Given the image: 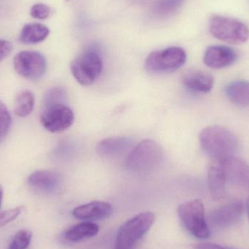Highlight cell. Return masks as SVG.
Returning a JSON list of instances; mask_svg holds the SVG:
<instances>
[{"instance_id": "1", "label": "cell", "mask_w": 249, "mask_h": 249, "mask_svg": "<svg viewBox=\"0 0 249 249\" xmlns=\"http://www.w3.org/2000/svg\"><path fill=\"white\" fill-rule=\"evenodd\" d=\"M203 152L212 160H228L235 157L239 142L235 133L220 125L204 127L199 136Z\"/></svg>"}, {"instance_id": "2", "label": "cell", "mask_w": 249, "mask_h": 249, "mask_svg": "<svg viewBox=\"0 0 249 249\" xmlns=\"http://www.w3.org/2000/svg\"><path fill=\"white\" fill-rule=\"evenodd\" d=\"M163 155V149L157 142L145 139L139 142L129 154L126 168L137 174L152 171L160 164Z\"/></svg>"}, {"instance_id": "3", "label": "cell", "mask_w": 249, "mask_h": 249, "mask_svg": "<svg viewBox=\"0 0 249 249\" xmlns=\"http://www.w3.org/2000/svg\"><path fill=\"white\" fill-rule=\"evenodd\" d=\"M155 214L142 212L124 222L118 231L114 249H133L155 222Z\"/></svg>"}, {"instance_id": "4", "label": "cell", "mask_w": 249, "mask_h": 249, "mask_svg": "<svg viewBox=\"0 0 249 249\" xmlns=\"http://www.w3.org/2000/svg\"><path fill=\"white\" fill-rule=\"evenodd\" d=\"M177 213L185 229L193 236L207 239L210 231L206 222L204 206L200 200H194L179 205Z\"/></svg>"}, {"instance_id": "5", "label": "cell", "mask_w": 249, "mask_h": 249, "mask_svg": "<svg viewBox=\"0 0 249 249\" xmlns=\"http://www.w3.org/2000/svg\"><path fill=\"white\" fill-rule=\"evenodd\" d=\"M209 30L216 39L233 45L244 43L249 38V28L244 23L224 16L212 17L209 23Z\"/></svg>"}, {"instance_id": "6", "label": "cell", "mask_w": 249, "mask_h": 249, "mask_svg": "<svg viewBox=\"0 0 249 249\" xmlns=\"http://www.w3.org/2000/svg\"><path fill=\"white\" fill-rule=\"evenodd\" d=\"M103 61L96 51L88 50L76 57L71 64V71L82 86L93 84L102 74Z\"/></svg>"}, {"instance_id": "7", "label": "cell", "mask_w": 249, "mask_h": 249, "mask_svg": "<svg viewBox=\"0 0 249 249\" xmlns=\"http://www.w3.org/2000/svg\"><path fill=\"white\" fill-rule=\"evenodd\" d=\"M187 61V54L182 48L170 47L161 51H153L146 59L145 67L149 72H172L181 68Z\"/></svg>"}, {"instance_id": "8", "label": "cell", "mask_w": 249, "mask_h": 249, "mask_svg": "<svg viewBox=\"0 0 249 249\" xmlns=\"http://www.w3.org/2000/svg\"><path fill=\"white\" fill-rule=\"evenodd\" d=\"M13 66L18 74L30 80H38L46 71L45 56L36 51H21L15 55Z\"/></svg>"}, {"instance_id": "9", "label": "cell", "mask_w": 249, "mask_h": 249, "mask_svg": "<svg viewBox=\"0 0 249 249\" xmlns=\"http://www.w3.org/2000/svg\"><path fill=\"white\" fill-rule=\"evenodd\" d=\"M74 121V112L65 104L45 107L40 118L41 124L51 133L67 130L72 125Z\"/></svg>"}, {"instance_id": "10", "label": "cell", "mask_w": 249, "mask_h": 249, "mask_svg": "<svg viewBox=\"0 0 249 249\" xmlns=\"http://www.w3.org/2000/svg\"><path fill=\"white\" fill-rule=\"evenodd\" d=\"M244 212L242 202L228 203L212 211L209 216V222L216 229H225L236 224L242 217Z\"/></svg>"}, {"instance_id": "11", "label": "cell", "mask_w": 249, "mask_h": 249, "mask_svg": "<svg viewBox=\"0 0 249 249\" xmlns=\"http://www.w3.org/2000/svg\"><path fill=\"white\" fill-rule=\"evenodd\" d=\"M226 160H212L208 168V184L212 199L219 201L226 194Z\"/></svg>"}, {"instance_id": "12", "label": "cell", "mask_w": 249, "mask_h": 249, "mask_svg": "<svg viewBox=\"0 0 249 249\" xmlns=\"http://www.w3.org/2000/svg\"><path fill=\"white\" fill-rule=\"evenodd\" d=\"M237 58L238 55L232 48L223 45H213L206 50L203 61L207 67L219 70L232 65Z\"/></svg>"}, {"instance_id": "13", "label": "cell", "mask_w": 249, "mask_h": 249, "mask_svg": "<svg viewBox=\"0 0 249 249\" xmlns=\"http://www.w3.org/2000/svg\"><path fill=\"white\" fill-rule=\"evenodd\" d=\"M61 182V174L52 171H36L28 178L29 185L35 191L44 194L55 192Z\"/></svg>"}, {"instance_id": "14", "label": "cell", "mask_w": 249, "mask_h": 249, "mask_svg": "<svg viewBox=\"0 0 249 249\" xmlns=\"http://www.w3.org/2000/svg\"><path fill=\"white\" fill-rule=\"evenodd\" d=\"M113 212L110 203L103 201H92L82 205L73 210L74 217L81 220L91 221L106 219Z\"/></svg>"}, {"instance_id": "15", "label": "cell", "mask_w": 249, "mask_h": 249, "mask_svg": "<svg viewBox=\"0 0 249 249\" xmlns=\"http://www.w3.org/2000/svg\"><path fill=\"white\" fill-rule=\"evenodd\" d=\"M133 145V140L128 137L107 138L98 143L96 152L102 158H118L125 153Z\"/></svg>"}, {"instance_id": "16", "label": "cell", "mask_w": 249, "mask_h": 249, "mask_svg": "<svg viewBox=\"0 0 249 249\" xmlns=\"http://www.w3.org/2000/svg\"><path fill=\"white\" fill-rule=\"evenodd\" d=\"M182 83L186 89L196 93H209L213 89L214 79L206 71L192 70L187 71L182 77Z\"/></svg>"}, {"instance_id": "17", "label": "cell", "mask_w": 249, "mask_h": 249, "mask_svg": "<svg viewBox=\"0 0 249 249\" xmlns=\"http://www.w3.org/2000/svg\"><path fill=\"white\" fill-rule=\"evenodd\" d=\"M225 95L230 102L241 107L249 106V82L235 80L225 87Z\"/></svg>"}, {"instance_id": "18", "label": "cell", "mask_w": 249, "mask_h": 249, "mask_svg": "<svg viewBox=\"0 0 249 249\" xmlns=\"http://www.w3.org/2000/svg\"><path fill=\"white\" fill-rule=\"evenodd\" d=\"M99 226L91 222H83L69 228L64 233V239L69 242L77 243L96 236Z\"/></svg>"}, {"instance_id": "19", "label": "cell", "mask_w": 249, "mask_h": 249, "mask_svg": "<svg viewBox=\"0 0 249 249\" xmlns=\"http://www.w3.org/2000/svg\"><path fill=\"white\" fill-rule=\"evenodd\" d=\"M50 34L48 26L41 23L25 25L20 32V39L24 44H36L45 40Z\"/></svg>"}, {"instance_id": "20", "label": "cell", "mask_w": 249, "mask_h": 249, "mask_svg": "<svg viewBox=\"0 0 249 249\" xmlns=\"http://www.w3.org/2000/svg\"><path fill=\"white\" fill-rule=\"evenodd\" d=\"M35 96L27 90H20L16 95L14 101V112L20 118L29 116L35 107Z\"/></svg>"}, {"instance_id": "21", "label": "cell", "mask_w": 249, "mask_h": 249, "mask_svg": "<svg viewBox=\"0 0 249 249\" xmlns=\"http://www.w3.org/2000/svg\"><path fill=\"white\" fill-rule=\"evenodd\" d=\"M184 0H157L154 4L155 14L167 16L177 12L184 4Z\"/></svg>"}, {"instance_id": "22", "label": "cell", "mask_w": 249, "mask_h": 249, "mask_svg": "<svg viewBox=\"0 0 249 249\" xmlns=\"http://www.w3.org/2000/svg\"><path fill=\"white\" fill-rule=\"evenodd\" d=\"M67 90L62 87H55L50 89L44 96V105L45 107L52 105L64 104L67 101Z\"/></svg>"}, {"instance_id": "23", "label": "cell", "mask_w": 249, "mask_h": 249, "mask_svg": "<svg viewBox=\"0 0 249 249\" xmlns=\"http://www.w3.org/2000/svg\"><path fill=\"white\" fill-rule=\"evenodd\" d=\"M32 233L27 230L18 231L12 238L8 249H27L32 241Z\"/></svg>"}, {"instance_id": "24", "label": "cell", "mask_w": 249, "mask_h": 249, "mask_svg": "<svg viewBox=\"0 0 249 249\" xmlns=\"http://www.w3.org/2000/svg\"><path fill=\"white\" fill-rule=\"evenodd\" d=\"M11 123L12 118L10 112L4 104L0 101V144L7 137Z\"/></svg>"}, {"instance_id": "25", "label": "cell", "mask_w": 249, "mask_h": 249, "mask_svg": "<svg viewBox=\"0 0 249 249\" xmlns=\"http://www.w3.org/2000/svg\"><path fill=\"white\" fill-rule=\"evenodd\" d=\"M51 8L48 4L37 3L34 4L30 10V15L34 18L45 20L51 16Z\"/></svg>"}, {"instance_id": "26", "label": "cell", "mask_w": 249, "mask_h": 249, "mask_svg": "<svg viewBox=\"0 0 249 249\" xmlns=\"http://www.w3.org/2000/svg\"><path fill=\"white\" fill-rule=\"evenodd\" d=\"M22 210H23L22 206H18V207L1 212L0 213V228L5 226L7 224L14 221L16 218L18 217L19 215L21 213Z\"/></svg>"}, {"instance_id": "27", "label": "cell", "mask_w": 249, "mask_h": 249, "mask_svg": "<svg viewBox=\"0 0 249 249\" xmlns=\"http://www.w3.org/2000/svg\"><path fill=\"white\" fill-rule=\"evenodd\" d=\"M12 48L13 46L11 42L4 39H0V61H2L10 53Z\"/></svg>"}, {"instance_id": "28", "label": "cell", "mask_w": 249, "mask_h": 249, "mask_svg": "<svg viewBox=\"0 0 249 249\" xmlns=\"http://www.w3.org/2000/svg\"><path fill=\"white\" fill-rule=\"evenodd\" d=\"M194 249H234L219 244H212V243H202L194 246Z\"/></svg>"}, {"instance_id": "29", "label": "cell", "mask_w": 249, "mask_h": 249, "mask_svg": "<svg viewBox=\"0 0 249 249\" xmlns=\"http://www.w3.org/2000/svg\"><path fill=\"white\" fill-rule=\"evenodd\" d=\"M3 197V187L0 184V208L1 206V202H2Z\"/></svg>"}, {"instance_id": "30", "label": "cell", "mask_w": 249, "mask_h": 249, "mask_svg": "<svg viewBox=\"0 0 249 249\" xmlns=\"http://www.w3.org/2000/svg\"><path fill=\"white\" fill-rule=\"evenodd\" d=\"M247 213H248V216H249V196L248 199H247Z\"/></svg>"}]
</instances>
